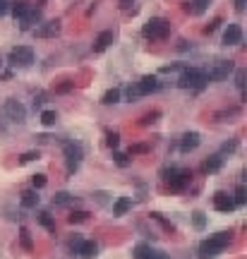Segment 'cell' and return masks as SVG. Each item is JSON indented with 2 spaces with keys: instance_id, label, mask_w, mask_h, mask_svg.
<instances>
[{
  "instance_id": "4dcf8cb0",
  "label": "cell",
  "mask_w": 247,
  "mask_h": 259,
  "mask_svg": "<svg viewBox=\"0 0 247 259\" xmlns=\"http://www.w3.org/2000/svg\"><path fill=\"white\" fill-rule=\"evenodd\" d=\"M245 79H247L245 70H235V84H237V89H245Z\"/></svg>"
},
{
  "instance_id": "52a82bcc",
  "label": "cell",
  "mask_w": 247,
  "mask_h": 259,
  "mask_svg": "<svg viewBox=\"0 0 247 259\" xmlns=\"http://www.w3.org/2000/svg\"><path fill=\"white\" fill-rule=\"evenodd\" d=\"M190 183V173L187 171H180V168H173L171 171V178H168V187L173 192H180L185 190V185Z\"/></svg>"
},
{
  "instance_id": "d6986e66",
  "label": "cell",
  "mask_w": 247,
  "mask_h": 259,
  "mask_svg": "<svg viewBox=\"0 0 247 259\" xmlns=\"http://www.w3.org/2000/svg\"><path fill=\"white\" fill-rule=\"evenodd\" d=\"M36 204H39V194L34 192V190H27V192H22V206H27V209H34Z\"/></svg>"
},
{
  "instance_id": "d590c367",
  "label": "cell",
  "mask_w": 247,
  "mask_h": 259,
  "mask_svg": "<svg viewBox=\"0 0 247 259\" xmlns=\"http://www.w3.org/2000/svg\"><path fill=\"white\" fill-rule=\"evenodd\" d=\"M79 245H82V237H79V235H75L72 240H70V249H72L75 254H77V249H79Z\"/></svg>"
},
{
  "instance_id": "603a6c76",
  "label": "cell",
  "mask_w": 247,
  "mask_h": 259,
  "mask_svg": "<svg viewBox=\"0 0 247 259\" xmlns=\"http://www.w3.org/2000/svg\"><path fill=\"white\" fill-rule=\"evenodd\" d=\"M209 3L211 0H192V12L194 15H202V12L209 10Z\"/></svg>"
},
{
  "instance_id": "277c9868",
  "label": "cell",
  "mask_w": 247,
  "mask_h": 259,
  "mask_svg": "<svg viewBox=\"0 0 247 259\" xmlns=\"http://www.w3.org/2000/svg\"><path fill=\"white\" fill-rule=\"evenodd\" d=\"M34 63V48L32 46H17V48H12L10 53V65H20V67H27V65Z\"/></svg>"
},
{
  "instance_id": "3957f363",
  "label": "cell",
  "mask_w": 247,
  "mask_h": 259,
  "mask_svg": "<svg viewBox=\"0 0 247 259\" xmlns=\"http://www.w3.org/2000/svg\"><path fill=\"white\" fill-rule=\"evenodd\" d=\"M168 32H171V24L166 20H161V17H154V20H149L142 27V34H144L147 39H166Z\"/></svg>"
},
{
  "instance_id": "74e56055",
  "label": "cell",
  "mask_w": 247,
  "mask_h": 259,
  "mask_svg": "<svg viewBox=\"0 0 247 259\" xmlns=\"http://www.w3.org/2000/svg\"><path fill=\"white\" fill-rule=\"evenodd\" d=\"M128 98H130V101H137V98H140V91H137V84H135V86H130V89H128Z\"/></svg>"
},
{
  "instance_id": "1f68e13d",
  "label": "cell",
  "mask_w": 247,
  "mask_h": 259,
  "mask_svg": "<svg viewBox=\"0 0 247 259\" xmlns=\"http://www.w3.org/2000/svg\"><path fill=\"white\" fill-rule=\"evenodd\" d=\"M86 211H75V214L70 216V223H82V221H86Z\"/></svg>"
},
{
  "instance_id": "836d02e7",
  "label": "cell",
  "mask_w": 247,
  "mask_h": 259,
  "mask_svg": "<svg viewBox=\"0 0 247 259\" xmlns=\"http://www.w3.org/2000/svg\"><path fill=\"white\" fill-rule=\"evenodd\" d=\"M34 159H39V151H27V154H22L20 161L22 163H29V161H34Z\"/></svg>"
},
{
  "instance_id": "30bf717a",
  "label": "cell",
  "mask_w": 247,
  "mask_h": 259,
  "mask_svg": "<svg viewBox=\"0 0 247 259\" xmlns=\"http://www.w3.org/2000/svg\"><path fill=\"white\" fill-rule=\"evenodd\" d=\"M240 41H242V29H240V24H228L226 34H223V43H226V46H237Z\"/></svg>"
},
{
  "instance_id": "60d3db41",
  "label": "cell",
  "mask_w": 247,
  "mask_h": 259,
  "mask_svg": "<svg viewBox=\"0 0 247 259\" xmlns=\"http://www.w3.org/2000/svg\"><path fill=\"white\" fill-rule=\"evenodd\" d=\"M247 8V0H235V10L237 12H242Z\"/></svg>"
},
{
  "instance_id": "f35d334b",
  "label": "cell",
  "mask_w": 247,
  "mask_h": 259,
  "mask_svg": "<svg viewBox=\"0 0 247 259\" xmlns=\"http://www.w3.org/2000/svg\"><path fill=\"white\" fill-rule=\"evenodd\" d=\"M237 149V142H228V144H223V151L226 154H230V151H235Z\"/></svg>"
},
{
  "instance_id": "44dd1931",
  "label": "cell",
  "mask_w": 247,
  "mask_h": 259,
  "mask_svg": "<svg viewBox=\"0 0 247 259\" xmlns=\"http://www.w3.org/2000/svg\"><path fill=\"white\" fill-rule=\"evenodd\" d=\"M132 254H135V259H149V254H151V247L149 245H137V247L132 249Z\"/></svg>"
},
{
  "instance_id": "83f0119b",
  "label": "cell",
  "mask_w": 247,
  "mask_h": 259,
  "mask_svg": "<svg viewBox=\"0 0 247 259\" xmlns=\"http://www.w3.org/2000/svg\"><path fill=\"white\" fill-rule=\"evenodd\" d=\"M39 221H41V226H46V228H48V230H51V233H53V230H55L53 218H51V216H48V214H39Z\"/></svg>"
},
{
  "instance_id": "ab89813d",
  "label": "cell",
  "mask_w": 247,
  "mask_h": 259,
  "mask_svg": "<svg viewBox=\"0 0 247 259\" xmlns=\"http://www.w3.org/2000/svg\"><path fill=\"white\" fill-rule=\"evenodd\" d=\"M149 259H168V254L166 252H151Z\"/></svg>"
},
{
  "instance_id": "9a60e30c",
  "label": "cell",
  "mask_w": 247,
  "mask_h": 259,
  "mask_svg": "<svg viewBox=\"0 0 247 259\" xmlns=\"http://www.w3.org/2000/svg\"><path fill=\"white\" fill-rule=\"evenodd\" d=\"M197 147H199V135H197V132H187V135H183V142H180V151H183V154L194 151Z\"/></svg>"
},
{
  "instance_id": "8d00e7d4",
  "label": "cell",
  "mask_w": 247,
  "mask_h": 259,
  "mask_svg": "<svg viewBox=\"0 0 247 259\" xmlns=\"http://www.w3.org/2000/svg\"><path fill=\"white\" fill-rule=\"evenodd\" d=\"M10 12V0H0V17H5Z\"/></svg>"
},
{
  "instance_id": "4316f807",
  "label": "cell",
  "mask_w": 247,
  "mask_h": 259,
  "mask_svg": "<svg viewBox=\"0 0 247 259\" xmlns=\"http://www.w3.org/2000/svg\"><path fill=\"white\" fill-rule=\"evenodd\" d=\"M233 202H235V204H245V202H247V190H245V185H240V187L235 190V199H233Z\"/></svg>"
},
{
  "instance_id": "f546056e",
  "label": "cell",
  "mask_w": 247,
  "mask_h": 259,
  "mask_svg": "<svg viewBox=\"0 0 247 259\" xmlns=\"http://www.w3.org/2000/svg\"><path fill=\"white\" fill-rule=\"evenodd\" d=\"M106 144H108V147H110V149H115V147H118V144H120L118 132H108V135H106Z\"/></svg>"
},
{
  "instance_id": "8992f818",
  "label": "cell",
  "mask_w": 247,
  "mask_h": 259,
  "mask_svg": "<svg viewBox=\"0 0 247 259\" xmlns=\"http://www.w3.org/2000/svg\"><path fill=\"white\" fill-rule=\"evenodd\" d=\"M233 70H235V65L230 63V60H218V63H214V67L206 72V77H209V79H214V82H223Z\"/></svg>"
},
{
  "instance_id": "6da1fadb",
  "label": "cell",
  "mask_w": 247,
  "mask_h": 259,
  "mask_svg": "<svg viewBox=\"0 0 247 259\" xmlns=\"http://www.w3.org/2000/svg\"><path fill=\"white\" fill-rule=\"evenodd\" d=\"M209 77H206L204 70H197V67H190V70H183L180 75V86L183 89H204Z\"/></svg>"
},
{
  "instance_id": "ba28073f",
  "label": "cell",
  "mask_w": 247,
  "mask_h": 259,
  "mask_svg": "<svg viewBox=\"0 0 247 259\" xmlns=\"http://www.w3.org/2000/svg\"><path fill=\"white\" fill-rule=\"evenodd\" d=\"M34 34H36L39 39H53V36H58V34H60V22H58V20L43 22L41 27H36V29H34Z\"/></svg>"
},
{
  "instance_id": "b9f144b4",
  "label": "cell",
  "mask_w": 247,
  "mask_h": 259,
  "mask_svg": "<svg viewBox=\"0 0 247 259\" xmlns=\"http://www.w3.org/2000/svg\"><path fill=\"white\" fill-rule=\"evenodd\" d=\"M70 89H72V84H70V82H65V84L58 86V91H70Z\"/></svg>"
},
{
  "instance_id": "4fadbf2b",
  "label": "cell",
  "mask_w": 247,
  "mask_h": 259,
  "mask_svg": "<svg viewBox=\"0 0 247 259\" xmlns=\"http://www.w3.org/2000/svg\"><path fill=\"white\" fill-rule=\"evenodd\" d=\"M218 252H221V247L216 245L211 237H209V240H204V242L199 245V259H214Z\"/></svg>"
},
{
  "instance_id": "e575fe53",
  "label": "cell",
  "mask_w": 247,
  "mask_h": 259,
  "mask_svg": "<svg viewBox=\"0 0 247 259\" xmlns=\"http://www.w3.org/2000/svg\"><path fill=\"white\" fill-rule=\"evenodd\" d=\"M113 159H115V163H118V166H128V163H130L128 154H120V151H115V156H113Z\"/></svg>"
},
{
  "instance_id": "7c38bea8",
  "label": "cell",
  "mask_w": 247,
  "mask_h": 259,
  "mask_svg": "<svg viewBox=\"0 0 247 259\" xmlns=\"http://www.w3.org/2000/svg\"><path fill=\"white\" fill-rule=\"evenodd\" d=\"M159 89V79L156 77H144L142 82H137V91H140V96H149Z\"/></svg>"
},
{
  "instance_id": "5b68a950",
  "label": "cell",
  "mask_w": 247,
  "mask_h": 259,
  "mask_svg": "<svg viewBox=\"0 0 247 259\" xmlns=\"http://www.w3.org/2000/svg\"><path fill=\"white\" fill-rule=\"evenodd\" d=\"M82 156H84V151L79 144L75 142H70V144H65V159H67V171L75 173L79 168V163H82Z\"/></svg>"
},
{
  "instance_id": "2e32d148",
  "label": "cell",
  "mask_w": 247,
  "mask_h": 259,
  "mask_svg": "<svg viewBox=\"0 0 247 259\" xmlns=\"http://www.w3.org/2000/svg\"><path fill=\"white\" fill-rule=\"evenodd\" d=\"M110 43H113V32H101L96 36V41H94V51L101 53V51H106Z\"/></svg>"
},
{
  "instance_id": "f1b7e54d",
  "label": "cell",
  "mask_w": 247,
  "mask_h": 259,
  "mask_svg": "<svg viewBox=\"0 0 247 259\" xmlns=\"http://www.w3.org/2000/svg\"><path fill=\"white\" fill-rule=\"evenodd\" d=\"M27 10H29V5H27V3H17V5H12V15H15L17 20H20V17H22V15H24Z\"/></svg>"
},
{
  "instance_id": "7402d4cb",
  "label": "cell",
  "mask_w": 247,
  "mask_h": 259,
  "mask_svg": "<svg viewBox=\"0 0 247 259\" xmlns=\"http://www.w3.org/2000/svg\"><path fill=\"white\" fill-rule=\"evenodd\" d=\"M53 204H55V206H67V204H72V194L58 192V194L53 197Z\"/></svg>"
},
{
  "instance_id": "9c48e42d",
  "label": "cell",
  "mask_w": 247,
  "mask_h": 259,
  "mask_svg": "<svg viewBox=\"0 0 247 259\" xmlns=\"http://www.w3.org/2000/svg\"><path fill=\"white\" fill-rule=\"evenodd\" d=\"M214 206L218 209V211H223V214H228V211H233L235 209V202L230 199V194H226V192H216L214 194Z\"/></svg>"
},
{
  "instance_id": "cb8c5ba5",
  "label": "cell",
  "mask_w": 247,
  "mask_h": 259,
  "mask_svg": "<svg viewBox=\"0 0 247 259\" xmlns=\"http://www.w3.org/2000/svg\"><path fill=\"white\" fill-rule=\"evenodd\" d=\"M192 223L197 230H204L206 228V216L202 214V211H197V214H192Z\"/></svg>"
},
{
  "instance_id": "d4e9b609",
  "label": "cell",
  "mask_w": 247,
  "mask_h": 259,
  "mask_svg": "<svg viewBox=\"0 0 247 259\" xmlns=\"http://www.w3.org/2000/svg\"><path fill=\"white\" fill-rule=\"evenodd\" d=\"M20 240H22V247L24 249H32L34 245H32V235H29V230L27 228H22L20 230Z\"/></svg>"
},
{
  "instance_id": "d6a6232c",
  "label": "cell",
  "mask_w": 247,
  "mask_h": 259,
  "mask_svg": "<svg viewBox=\"0 0 247 259\" xmlns=\"http://www.w3.org/2000/svg\"><path fill=\"white\" fill-rule=\"evenodd\" d=\"M32 183H34V187H36V190H41V187H46V175H34Z\"/></svg>"
},
{
  "instance_id": "e0dca14e",
  "label": "cell",
  "mask_w": 247,
  "mask_h": 259,
  "mask_svg": "<svg viewBox=\"0 0 247 259\" xmlns=\"http://www.w3.org/2000/svg\"><path fill=\"white\" fill-rule=\"evenodd\" d=\"M132 209V199L130 197H118L113 204V216H125Z\"/></svg>"
},
{
  "instance_id": "ac0fdd59",
  "label": "cell",
  "mask_w": 247,
  "mask_h": 259,
  "mask_svg": "<svg viewBox=\"0 0 247 259\" xmlns=\"http://www.w3.org/2000/svg\"><path fill=\"white\" fill-rule=\"evenodd\" d=\"M221 168H223V156H221V154H214V156L206 159V163H204L206 173H218Z\"/></svg>"
},
{
  "instance_id": "7a4b0ae2",
  "label": "cell",
  "mask_w": 247,
  "mask_h": 259,
  "mask_svg": "<svg viewBox=\"0 0 247 259\" xmlns=\"http://www.w3.org/2000/svg\"><path fill=\"white\" fill-rule=\"evenodd\" d=\"M0 113H3V118L8 120V122H17V125H22V122L27 120V108L22 106L20 101H15V98L5 101L3 108H0Z\"/></svg>"
},
{
  "instance_id": "5bb4252c",
  "label": "cell",
  "mask_w": 247,
  "mask_h": 259,
  "mask_svg": "<svg viewBox=\"0 0 247 259\" xmlns=\"http://www.w3.org/2000/svg\"><path fill=\"white\" fill-rule=\"evenodd\" d=\"M98 252V245L94 242V240H82V245H79V249H77V254L82 259H94Z\"/></svg>"
},
{
  "instance_id": "ffe728a7",
  "label": "cell",
  "mask_w": 247,
  "mask_h": 259,
  "mask_svg": "<svg viewBox=\"0 0 247 259\" xmlns=\"http://www.w3.org/2000/svg\"><path fill=\"white\" fill-rule=\"evenodd\" d=\"M101 101H103L106 106H113V103H118V101H120V89H108Z\"/></svg>"
},
{
  "instance_id": "7bdbcfd3",
  "label": "cell",
  "mask_w": 247,
  "mask_h": 259,
  "mask_svg": "<svg viewBox=\"0 0 247 259\" xmlns=\"http://www.w3.org/2000/svg\"><path fill=\"white\" fill-rule=\"evenodd\" d=\"M130 3H132V0H120V5H122L125 10H128V8H130Z\"/></svg>"
},
{
  "instance_id": "484cf974",
  "label": "cell",
  "mask_w": 247,
  "mask_h": 259,
  "mask_svg": "<svg viewBox=\"0 0 247 259\" xmlns=\"http://www.w3.org/2000/svg\"><path fill=\"white\" fill-rule=\"evenodd\" d=\"M41 122L46 125V127L55 125V110H43V113H41Z\"/></svg>"
},
{
  "instance_id": "8fae6325",
  "label": "cell",
  "mask_w": 247,
  "mask_h": 259,
  "mask_svg": "<svg viewBox=\"0 0 247 259\" xmlns=\"http://www.w3.org/2000/svg\"><path fill=\"white\" fill-rule=\"evenodd\" d=\"M39 20H41V10H39V8H29V10H27L20 17V27L24 29V32H27V29H29L32 24H36Z\"/></svg>"
}]
</instances>
